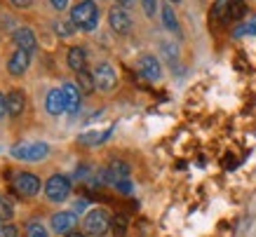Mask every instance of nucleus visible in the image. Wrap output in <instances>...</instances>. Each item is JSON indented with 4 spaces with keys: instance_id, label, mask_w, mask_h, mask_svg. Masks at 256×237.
<instances>
[{
    "instance_id": "obj_20",
    "label": "nucleus",
    "mask_w": 256,
    "mask_h": 237,
    "mask_svg": "<svg viewBox=\"0 0 256 237\" xmlns=\"http://www.w3.org/2000/svg\"><path fill=\"white\" fill-rule=\"evenodd\" d=\"M76 31H78V28H76V24L70 22V19H56L54 22V33L59 38H70Z\"/></svg>"
},
{
    "instance_id": "obj_12",
    "label": "nucleus",
    "mask_w": 256,
    "mask_h": 237,
    "mask_svg": "<svg viewBox=\"0 0 256 237\" xmlns=\"http://www.w3.org/2000/svg\"><path fill=\"white\" fill-rule=\"evenodd\" d=\"M14 45L16 50H24V52H33L36 50V33L31 31V28H19V31H14Z\"/></svg>"
},
{
    "instance_id": "obj_34",
    "label": "nucleus",
    "mask_w": 256,
    "mask_h": 237,
    "mask_svg": "<svg viewBox=\"0 0 256 237\" xmlns=\"http://www.w3.org/2000/svg\"><path fill=\"white\" fill-rule=\"evenodd\" d=\"M64 237H87L85 232H78V230H73V232H68V235H64Z\"/></svg>"
},
{
    "instance_id": "obj_17",
    "label": "nucleus",
    "mask_w": 256,
    "mask_h": 237,
    "mask_svg": "<svg viewBox=\"0 0 256 237\" xmlns=\"http://www.w3.org/2000/svg\"><path fill=\"white\" fill-rule=\"evenodd\" d=\"M247 14V5L244 0H228V10H226V19L228 22H240Z\"/></svg>"
},
{
    "instance_id": "obj_31",
    "label": "nucleus",
    "mask_w": 256,
    "mask_h": 237,
    "mask_svg": "<svg viewBox=\"0 0 256 237\" xmlns=\"http://www.w3.org/2000/svg\"><path fill=\"white\" fill-rule=\"evenodd\" d=\"M14 8H19V10H26V8H31L33 5V0H10Z\"/></svg>"
},
{
    "instance_id": "obj_10",
    "label": "nucleus",
    "mask_w": 256,
    "mask_h": 237,
    "mask_svg": "<svg viewBox=\"0 0 256 237\" xmlns=\"http://www.w3.org/2000/svg\"><path fill=\"white\" fill-rule=\"evenodd\" d=\"M28 66H31V52H24V50H16L8 62L10 76H14V78H22L28 70Z\"/></svg>"
},
{
    "instance_id": "obj_18",
    "label": "nucleus",
    "mask_w": 256,
    "mask_h": 237,
    "mask_svg": "<svg viewBox=\"0 0 256 237\" xmlns=\"http://www.w3.org/2000/svg\"><path fill=\"white\" fill-rule=\"evenodd\" d=\"M162 26L172 33H178V19H176V14H174V10H172L170 2L162 5Z\"/></svg>"
},
{
    "instance_id": "obj_2",
    "label": "nucleus",
    "mask_w": 256,
    "mask_h": 237,
    "mask_svg": "<svg viewBox=\"0 0 256 237\" xmlns=\"http://www.w3.org/2000/svg\"><path fill=\"white\" fill-rule=\"evenodd\" d=\"M10 155L14 160H24V162H40L50 155V146L42 141H22V144L12 146Z\"/></svg>"
},
{
    "instance_id": "obj_8",
    "label": "nucleus",
    "mask_w": 256,
    "mask_h": 237,
    "mask_svg": "<svg viewBox=\"0 0 256 237\" xmlns=\"http://www.w3.org/2000/svg\"><path fill=\"white\" fill-rule=\"evenodd\" d=\"M50 226H52V230L56 235H68L78 226V214H73V212H56L50 218Z\"/></svg>"
},
{
    "instance_id": "obj_26",
    "label": "nucleus",
    "mask_w": 256,
    "mask_h": 237,
    "mask_svg": "<svg viewBox=\"0 0 256 237\" xmlns=\"http://www.w3.org/2000/svg\"><path fill=\"white\" fill-rule=\"evenodd\" d=\"M141 8H144V14L148 19H153L158 12V0H141Z\"/></svg>"
},
{
    "instance_id": "obj_32",
    "label": "nucleus",
    "mask_w": 256,
    "mask_h": 237,
    "mask_svg": "<svg viewBox=\"0 0 256 237\" xmlns=\"http://www.w3.org/2000/svg\"><path fill=\"white\" fill-rule=\"evenodd\" d=\"M8 113V99L0 94V120H2V115Z\"/></svg>"
},
{
    "instance_id": "obj_25",
    "label": "nucleus",
    "mask_w": 256,
    "mask_h": 237,
    "mask_svg": "<svg viewBox=\"0 0 256 237\" xmlns=\"http://www.w3.org/2000/svg\"><path fill=\"white\" fill-rule=\"evenodd\" d=\"M160 50H162V54L167 56V62H170V64L178 59V47L172 45L170 40H162V42H160Z\"/></svg>"
},
{
    "instance_id": "obj_23",
    "label": "nucleus",
    "mask_w": 256,
    "mask_h": 237,
    "mask_svg": "<svg viewBox=\"0 0 256 237\" xmlns=\"http://www.w3.org/2000/svg\"><path fill=\"white\" fill-rule=\"evenodd\" d=\"M226 10H228V2L226 0H216L214 8H212V22H228L226 19Z\"/></svg>"
},
{
    "instance_id": "obj_29",
    "label": "nucleus",
    "mask_w": 256,
    "mask_h": 237,
    "mask_svg": "<svg viewBox=\"0 0 256 237\" xmlns=\"http://www.w3.org/2000/svg\"><path fill=\"white\" fill-rule=\"evenodd\" d=\"M87 209V200H76L73 202V214H82Z\"/></svg>"
},
{
    "instance_id": "obj_15",
    "label": "nucleus",
    "mask_w": 256,
    "mask_h": 237,
    "mask_svg": "<svg viewBox=\"0 0 256 237\" xmlns=\"http://www.w3.org/2000/svg\"><path fill=\"white\" fill-rule=\"evenodd\" d=\"M62 92H64V99H66V110H68V113H78V108H80V90L73 82H64Z\"/></svg>"
},
{
    "instance_id": "obj_9",
    "label": "nucleus",
    "mask_w": 256,
    "mask_h": 237,
    "mask_svg": "<svg viewBox=\"0 0 256 237\" xmlns=\"http://www.w3.org/2000/svg\"><path fill=\"white\" fill-rule=\"evenodd\" d=\"M108 24H110V28L116 33H120V36L132 31V16L127 14V10L120 8V5L108 10Z\"/></svg>"
},
{
    "instance_id": "obj_4",
    "label": "nucleus",
    "mask_w": 256,
    "mask_h": 237,
    "mask_svg": "<svg viewBox=\"0 0 256 237\" xmlns=\"http://www.w3.org/2000/svg\"><path fill=\"white\" fill-rule=\"evenodd\" d=\"M82 228H85L87 235H104L110 230V216L106 214V209H92L87 212L85 221H82Z\"/></svg>"
},
{
    "instance_id": "obj_3",
    "label": "nucleus",
    "mask_w": 256,
    "mask_h": 237,
    "mask_svg": "<svg viewBox=\"0 0 256 237\" xmlns=\"http://www.w3.org/2000/svg\"><path fill=\"white\" fill-rule=\"evenodd\" d=\"M45 195L50 202H64L70 195V178L64 174H52L45 184Z\"/></svg>"
},
{
    "instance_id": "obj_6",
    "label": "nucleus",
    "mask_w": 256,
    "mask_h": 237,
    "mask_svg": "<svg viewBox=\"0 0 256 237\" xmlns=\"http://www.w3.org/2000/svg\"><path fill=\"white\" fill-rule=\"evenodd\" d=\"M14 190H16V195H22V198H36L40 192V178L36 174L22 172V174H16V178H14Z\"/></svg>"
},
{
    "instance_id": "obj_13",
    "label": "nucleus",
    "mask_w": 256,
    "mask_h": 237,
    "mask_svg": "<svg viewBox=\"0 0 256 237\" xmlns=\"http://www.w3.org/2000/svg\"><path fill=\"white\" fill-rule=\"evenodd\" d=\"M110 132H113V127H108V130H90V132H82V134L78 136V144L80 146H99V144H104V141L110 136Z\"/></svg>"
},
{
    "instance_id": "obj_30",
    "label": "nucleus",
    "mask_w": 256,
    "mask_h": 237,
    "mask_svg": "<svg viewBox=\"0 0 256 237\" xmlns=\"http://www.w3.org/2000/svg\"><path fill=\"white\" fill-rule=\"evenodd\" d=\"M50 5H52L56 12H62V10L68 8V0H50Z\"/></svg>"
},
{
    "instance_id": "obj_19",
    "label": "nucleus",
    "mask_w": 256,
    "mask_h": 237,
    "mask_svg": "<svg viewBox=\"0 0 256 237\" xmlns=\"http://www.w3.org/2000/svg\"><path fill=\"white\" fill-rule=\"evenodd\" d=\"M127 226H130V221H127V216L124 214L113 216V218H110V232H113V237H124L127 235Z\"/></svg>"
},
{
    "instance_id": "obj_16",
    "label": "nucleus",
    "mask_w": 256,
    "mask_h": 237,
    "mask_svg": "<svg viewBox=\"0 0 256 237\" xmlns=\"http://www.w3.org/2000/svg\"><path fill=\"white\" fill-rule=\"evenodd\" d=\"M66 62H68L70 70L80 73V70H85V66H87V52L82 50V47H70Z\"/></svg>"
},
{
    "instance_id": "obj_24",
    "label": "nucleus",
    "mask_w": 256,
    "mask_h": 237,
    "mask_svg": "<svg viewBox=\"0 0 256 237\" xmlns=\"http://www.w3.org/2000/svg\"><path fill=\"white\" fill-rule=\"evenodd\" d=\"M26 235L28 237H50L47 235V228L40 221H28V226H26Z\"/></svg>"
},
{
    "instance_id": "obj_1",
    "label": "nucleus",
    "mask_w": 256,
    "mask_h": 237,
    "mask_svg": "<svg viewBox=\"0 0 256 237\" xmlns=\"http://www.w3.org/2000/svg\"><path fill=\"white\" fill-rule=\"evenodd\" d=\"M70 22L80 31H94L99 26V8L94 0H80L78 5L70 8Z\"/></svg>"
},
{
    "instance_id": "obj_35",
    "label": "nucleus",
    "mask_w": 256,
    "mask_h": 237,
    "mask_svg": "<svg viewBox=\"0 0 256 237\" xmlns=\"http://www.w3.org/2000/svg\"><path fill=\"white\" fill-rule=\"evenodd\" d=\"M172 2H181V0H170V5H172Z\"/></svg>"
},
{
    "instance_id": "obj_21",
    "label": "nucleus",
    "mask_w": 256,
    "mask_h": 237,
    "mask_svg": "<svg viewBox=\"0 0 256 237\" xmlns=\"http://www.w3.org/2000/svg\"><path fill=\"white\" fill-rule=\"evenodd\" d=\"M12 216H14V204H12V200L0 192V223H8Z\"/></svg>"
},
{
    "instance_id": "obj_5",
    "label": "nucleus",
    "mask_w": 256,
    "mask_h": 237,
    "mask_svg": "<svg viewBox=\"0 0 256 237\" xmlns=\"http://www.w3.org/2000/svg\"><path fill=\"white\" fill-rule=\"evenodd\" d=\"M92 73H94V84H96V90H101V92H113L118 87V73L108 62L96 64V68Z\"/></svg>"
},
{
    "instance_id": "obj_11",
    "label": "nucleus",
    "mask_w": 256,
    "mask_h": 237,
    "mask_svg": "<svg viewBox=\"0 0 256 237\" xmlns=\"http://www.w3.org/2000/svg\"><path fill=\"white\" fill-rule=\"evenodd\" d=\"M45 108H47V113L50 115H62L64 110H66V99H64L62 90H52V92H47Z\"/></svg>"
},
{
    "instance_id": "obj_33",
    "label": "nucleus",
    "mask_w": 256,
    "mask_h": 237,
    "mask_svg": "<svg viewBox=\"0 0 256 237\" xmlns=\"http://www.w3.org/2000/svg\"><path fill=\"white\" fill-rule=\"evenodd\" d=\"M120 8H130V5H134V0H116Z\"/></svg>"
},
{
    "instance_id": "obj_22",
    "label": "nucleus",
    "mask_w": 256,
    "mask_h": 237,
    "mask_svg": "<svg viewBox=\"0 0 256 237\" xmlns=\"http://www.w3.org/2000/svg\"><path fill=\"white\" fill-rule=\"evenodd\" d=\"M78 84H80V92L90 94L92 90H96V84H94V73H90V70H80L78 73Z\"/></svg>"
},
{
    "instance_id": "obj_7",
    "label": "nucleus",
    "mask_w": 256,
    "mask_h": 237,
    "mask_svg": "<svg viewBox=\"0 0 256 237\" xmlns=\"http://www.w3.org/2000/svg\"><path fill=\"white\" fill-rule=\"evenodd\" d=\"M136 68H139V73L146 80H150V82H158L160 78H162V66H160V62H158V56H153V54H141L139 62H136Z\"/></svg>"
},
{
    "instance_id": "obj_28",
    "label": "nucleus",
    "mask_w": 256,
    "mask_h": 237,
    "mask_svg": "<svg viewBox=\"0 0 256 237\" xmlns=\"http://www.w3.org/2000/svg\"><path fill=\"white\" fill-rule=\"evenodd\" d=\"M0 237H16V228L12 223H0Z\"/></svg>"
},
{
    "instance_id": "obj_27",
    "label": "nucleus",
    "mask_w": 256,
    "mask_h": 237,
    "mask_svg": "<svg viewBox=\"0 0 256 237\" xmlns=\"http://www.w3.org/2000/svg\"><path fill=\"white\" fill-rule=\"evenodd\" d=\"M113 188H116L120 195H132V192H134V186H132V181H130V178H124V181H118Z\"/></svg>"
},
{
    "instance_id": "obj_14",
    "label": "nucleus",
    "mask_w": 256,
    "mask_h": 237,
    "mask_svg": "<svg viewBox=\"0 0 256 237\" xmlns=\"http://www.w3.org/2000/svg\"><path fill=\"white\" fill-rule=\"evenodd\" d=\"M5 99H8V115L19 118V115L24 113V108H26V96H24V92L22 90H12Z\"/></svg>"
}]
</instances>
